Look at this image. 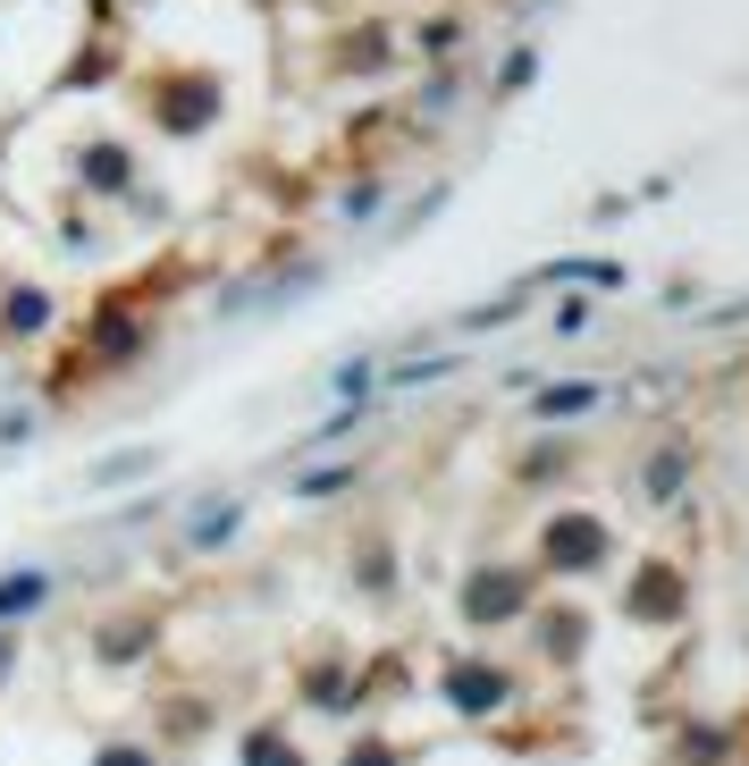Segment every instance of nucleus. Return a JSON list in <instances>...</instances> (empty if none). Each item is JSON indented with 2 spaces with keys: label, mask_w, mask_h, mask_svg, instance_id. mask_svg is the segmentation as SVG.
I'll use <instances>...</instances> for the list:
<instances>
[{
  "label": "nucleus",
  "mask_w": 749,
  "mask_h": 766,
  "mask_svg": "<svg viewBox=\"0 0 749 766\" xmlns=\"http://www.w3.org/2000/svg\"><path fill=\"white\" fill-rule=\"evenodd\" d=\"M673 489H682V455H657L649 463V498H673Z\"/></svg>",
  "instance_id": "3"
},
{
  "label": "nucleus",
  "mask_w": 749,
  "mask_h": 766,
  "mask_svg": "<svg viewBox=\"0 0 749 766\" xmlns=\"http://www.w3.org/2000/svg\"><path fill=\"white\" fill-rule=\"evenodd\" d=\"M42 598H51V581H42V573H26V581H0V615H35Z\"/></svg>",
  "instance_id": "1"
},
{
  "label": "nucleus",
  "mask_w": 749,
  "mask_h": 766,
  "mask_svg": "<svg viewBox=\"0 0 749 766\" xmlns=\"http://www.w3.org/2000/svg\"><path fill=\"white\" fill-rule=\"evenodd\" d=\"M590 404H598V387H548L539 413H548V422H573V413H590Z\"/></svg>",
  "instance_id": "2"
}]
</instances>
